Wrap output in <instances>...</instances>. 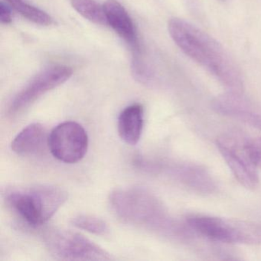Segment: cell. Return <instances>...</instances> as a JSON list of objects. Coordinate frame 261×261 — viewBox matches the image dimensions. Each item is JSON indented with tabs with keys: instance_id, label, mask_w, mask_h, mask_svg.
I'll return each instance as SVG.
<instances>
[{
	"instance_id": "cell-1",
	"label": "cell",
	"mask_w": 261,
	"mask_h": 261,
	"mask_svg": "<svg viewBox=\"0 0 261 261\" xmlns=\"http://www.w3.org/2000/svg\"><path fill=\"white\" fill-rule=\"evenodd\" d=\"M168 30L186 56L213 74L228 91L242 94L244 85L241 71L218 41L180 18L170 19Z\"/></svg>"
},
{
	"instance_id": "cell-2",
	"label": "cell",
	"mask_w": 261,
	"mask_h": 261,
	"mask_svg": "<svg viewBox=\"0 0 261 261\" xmlns=\"http://www.w3.org/2000/svg\"><path fill=\"white\" fill-rule=\"evenodd\" d=\"M109 201L111 210L123 222L147 227L173 238L189 236V230L174 221L159 199L145 189H117L111 194Z\"/></svg>"
},
{
	"instance_id": "cell-3",
	"label": "cell",
	"mask_w": 261,
	"mask_h": 261,
	"mask_svg": "<svg viewBox=\"0 0 261 261\" xmlns=\"http://www.w3.org/2000/svg\"><path fill=\"white\" fill-rule=\"evenodd\" d=\"M68 199L62 188L51 185H36L9 188L4 192L7 205L32 227L45 224Z\"/></svg>"
},
{
	"instance_id": "cell-4",
	"label": "cell",
	"mask_w": 261,
	"mask_h": 261,
	"mask_svg": "<svg viewBox=\"0 0 261 261\" xmlns=\"http://www.w3.org/2000/svg\"><path fill=\"white\" fill-rule=\"evenodd\" d=\"M185 222L192 231L210 241L261 246V224L257 223L195 214L186 216Z\"/></svg>"
},
{
	"instance_id": "cell-5",
	"label": "cell",
	"mask_w": 261,
	"mask_h": 261,
	"mask_svg": "<svg viewBox=\"0 0 261 261\" xmlns=\"http://www.w3.org/2000/svg\"><path fill=\"white\" fill-rule=\"evenodd\" d=\"M217 147L238 182L247 189L259 184L258 166L253 158L250 140L236 133L224 134L217 139Z\"/></svg>"
},
{
	"instance_id": "cell-6",
	"label": "cell",
	"mask_w": 261,
	"mask_h": 261,
	"mask_svg": "<svg viewBox=\"0 0 261 261\" xmlns=\"http://www.w3.org/2000/svg\"><path fill=\"white\" fill-rule=\"evenodd\" d=\"M44 242L51 255L62 260H110L109 253L72 230L53 229L43 235Z\"/></svg>"
},
{
	"instance_id": "cell-7",
	"label": "cell",
	"mask_w": 261,
	"mask_h": 261,
	"mask_svg": "<svg viewBox=\"0 0 261 261\" xmlns=\"http://www.w3.org/2000/svg\"><path fill=\"white\" fill-rule=\"evenodd\" d=\"M48 145L55 158L62 163L74 164L86 155L88 134L85 128L76 122H64L50 133Z\"/></svg>"
},
{
	"instance_id": "cell-8",
	"label": "cell",
	"mask_w": 261,
	"mask_h": 261,
	"mask_svg": "<svg viewBox=\"0 0 261 261\" xmlns=\"http://www.w3.org/2000/svg\"><path fill=\"white\" fill-rule=\"evenodd\" d=\"M72 73V69L65 65L45 68L13 97L7 109V114L13 117L22 112L45 93L67 82Z\"/></svg>"
},
{
	"instance_id": "cell-9",
	"label": "cell",
	"mask_w": 261,
	"mask_h": 261,
	"mask_svg": "<svg viewBox=\"0 0 261 261\" xmlns=\"http://www.w3.org/2000/svg\"><path fill=\"white\" fill-rule=\"evenodd\" d=\"M212 107L221 115L261 130V108L244 98L242 94L228 91L217 97L212 101Z\"/></svg>"
},
{
	"instance_id": "cell-10",
	"label": "cell",
	"mask_w": 261,
	"mask_h": 261,
	"mask_svg": "<svg viewBox=\"0 0 261 261\" xmlns=\"http://www.w3.org/2000/svg\"><path fill=\"white\" fill-rule=\"evenodd\" d=\"M170 173L186 187L201 194H212L216 189V183L211 174L199 165L180 163L169 168Z\"/></svg>"
},
{
	"instance_id": "cell-11",
	"label": "cell",
	"mask_w": 261,
	"mask_h": 261,
	"mask_svg": "<svg viewBox=\"0 0 261 261\" xmlns=\"http://www.w3.org/2000/svg\"><path fill=\"white\" fill-rule=\"evenodd\" d=\"M48 141L47 132L43 125L32 123L19 133L12 142V150L19 155L30 156L42 150Z\"/></svg>"
},
{
	"instance_id": "cell-12",
	"label": "cell",
	"mask_w": 261,
	"mask_h": 261,
	"mask_svg": "<svg viewBox=\"0 0 261 261\" xmlns=\"http://www.w3.org/2000/svg\"><path fill=\"white\" fill-rule=\"evenodd\" d=\"M144 122V110L139 103L125 108L118 117L119 136L126 144L135 146L140 141Z\"/></svg>"
},
{
	"instance_id": "cell-13",
	"label": "cell",
	"mask_w": 261,
	"mask_h": 261,
	"mask_svg": "<svg viewBox=\"0 0 261 261\" xmlns=\"http://www.w3.org/2000/svg\"><path fill=\"white\" fill-rule=\"evenodd\" d=\"M108 24L114 31L133 46L137 45V36L132 19L124 7L117 0H106L103 4Z\"/></svg>"
},
{
	"instance_id": "cell-14",
	"label": "cell",
	"mask_w": 261,
	"mask_h": 261,
	"mask_svg": "<svg viewBox=\"0 0 261 261\" xmlns=\"http://www.w3.org/2000/svg\"><path fill=\"white\" fill-rule=\"evenodd\" d=\"M73 8L84 18L97 25H108L105 9L94 0H71Z\"/></svg>"
},
{
	"instance_id": "cell-15",
	"label": "cell",
	"mask_w": 261,
	"mask_h": 261,
	"mask_svg": "<svg viewBox=\"0 0 261 261\" xmlns=\"http://www.w3.org/2000/svg\"><path fill=\"white\" fill-rule=\"evenodd\" d=\"M7 2L18 13L34 23L41 25H50L53 23V19L49 15L42 10L27 4L24 0H7Z\"/></svg>"
},
{
	"instance_id": "cell-16",
	"label": "cell",
	"mask_w": 261,
	"mask_h": 261,
	"mask_svg": "<svg viewBox=\"0 0 261 261\" xmlns=\"http://www.w3.org/2000/svg\"><path fill=\"white\" fill-rule=\"evenodd\" d=\"M71 224L77 228L100 236L108 235L110 231L106 221L94 215H77L71 219Z\"/></svg>"
},
{
	"instance_id": "cell-17",
	"label": "cell",
	"mask_w": 261,
	"mask_h": 261,
	"mask_svg": "<svg viewBox=\"0 0 261 261\" xmlns=\"http://www.w3.org/2000/svg\"><path fill=\"white\" fill-rule=\"evenodd\" d=\"M250 145L255 162L261 169V137L250 140Z\"/></svg>"
},
{
	"instance_id": "cell-18",
	"label": "cell",
	"mask_w": 261,
	"mask_h": 261,
	"mask_svg": "<svg viewBox=\"0 0 261 261\" xmlns=\"http://www.w3.org/2000/svg\"><path fill=\"white\" fill-rule=\"evenodd\" d=\"M0 20L4 24L10 23L12 21L11 10L4 2L0 3Z\"/></svg>"
}]
</instances>
